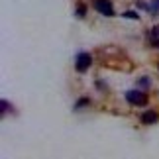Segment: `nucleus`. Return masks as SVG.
<instances>
[{
  "label": "nucleus",
  "instance_id": "nucleus-8",
  "mask_svg": "<svg viewBox=\"0 0 159 159\" xmlns=\"http://www.w3.org/2000/svg\"><path fill=\"white\" fill-rule=\"evenodd\" d=\"M77 16H79V18L84 16V4H79V6H77Z\"/></svg>",
  "mask_w": 159,
  "mask_h": 159
},
{
  "label": "nucleus",
  "instance_id": "nucleus-4",
  "mask_svg": "<svg viewBox=\"0 0 159 159\" xmlns=\"http://www.w3.org/2000/svg\"><path fill=\"white\" fill-rule=\"evenodd\" d=\"M157 118H159V116H157V112H153V110H148V112L142 114V122H143V124H155Z\"/></svg>",
  "mask_w": 159,
  "mask_h": 159
},
{
  "label": "nucleus",
  "instance_id": "nucleus-3",
  "mask_svg": "<svg viewBox=\"0 0 159 159\" xmlns=\"http://www.w3.org/2000/svg\"><path fill=\"white\" fill-rule=\"evenodd\" d=\"M93 6H94V10L98 12V14H104V16H114L116 14L110 0H93Z\"/></svg>",
  "mask_w": 159,
  "mask_h": 159
},
{
  "label": "nucleus",
  "instance_id": "nucleus-7",
  "mask_svg": "<svg viewBox=\"0 0 159 159\" xmlns=\"http://www.w3.org/2000/svg\"><path fill=\"white\" fill-rule=\"evenodd\" d=\"M87 104H89V98H81V100H79L77 104H75V108L79 110V108H83V106H87Z\"/></svg>",
  "mask_w": 159,
  "mask_h": 159
},
{
  "label": "nucleus",
  "instance_id": "nucleus-10",
  "mask_svg": "<svg viewBox=\"0 0 159 159\" xmlns=\"http://www.w3.org/2000/svg\"><path fill=\"white\" fill-rule=\"evenodd\" d=\"M0 106H2V116H6V112H8V100H2Z\"/></svg>",
  "mask_w": 159,
  "mask_h": 159
},
{
  "label": "nucleus",
  "instance_id": "nucleus-5",
  "mask_svg": "<svg viewBox=\"0 0 159 159\" xmlns=\"http://www.w3.org/2000/svg\"><path fill=\"white\" fill-rule=\"evenodd\" d=\"M159 12V0H151L149 2V14H157Z\"/></svg>",
  "mask_w": 159,
  "mask_h": 159
},
{
  "label": "nucleus",
  "instance_id": "nucleus-2",
  "mask_svg": "<svg viewBox=\"0 0 159 159\" xmlns=\"http://www.w3.org/2000/svg\"><path fill=\"white\" fill-rule=\"evenodd\" d=\"M93 65V57H90V53H79L77 57H75V69L77 73H84V71H89V67Z\"/></svg>",
  "mask_w": 159,
  "mask_h": 159
},
{
  "label": "nucleus",
  "instance_id": "nucleus-6",
  "mask_svg": "<svg viewBox=\"0 0 159 159\" xmlns=\"http://www.w3.org/2000/svg\"><path fill=\"white\" fill-rule=\"evenodd\" d=\"M122 16H124V18H128V20H139V16L136 14V12H124V14H122Z\"/></svg>",
  "mask_w": 159,
  "mask_h": 159
},
{
  "label": "nucleus",
  "instance_id": "nucleus-1",
  "mask_svg": "<svg viewBox=\"0 0 159 159\" xmlns=\"http://www.w3.org/2000/svg\"><path fill=\"white\" fill-rule=\"evenodd\" d=\"M126 100H128V104H132V106H145L148 104V94H145L143 90L134 89V90H128L126 93Z\"/></svg>",
  "mask_w": 159,
  "mask_h": 159
},
{
  "label": "nucleus",
  "instance_id": "nucleus-9",
  "mask_svg": "<svg viewBox=\"0 0 159 159\" xmlns=\"http://www.w3.org/2000/svg\"><path fill=\"white\" fill-rule=\"evenodd\" d=\"M139 84H142V87H149V84H151V81H149L148 77H142V79H139Z\"/></svg>",
  "mask_w": 159,
  "mask_h": 159
}]
</instances>
